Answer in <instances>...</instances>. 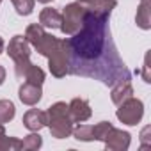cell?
<instances>
[{
  "label": "cell",
  "instance_id": "cell-17",
  "mask_svg": "<svg viewBox=\"0 0 151 151\" xmlns=\"http://www.w3.org/2000/svg\"><path fill=\"white\" fill-rule=\"evenodd\" d=\"M16 116V107L11 100H0V123L6 124Z\"/></svg>",
  "mask_w": 151,
  "mask_h": 151
},
{
  "label": "cell",
  "instance_id": "cell-9",
  "mask_svg": "<svg viewBox=\"0 0 151 151\" xmlns=\"http://www.w3.org/2000/svg\"><path fill=\"white\" fill-rule=\"evenodd\" d=\"M18 98L22 103L29 105V107H34L39 103V100L43 98V89L41 86H36V84H30V82H23L20 86V91H18Z\"/></svg>",
  "mask_w": 151,
  "mask_h": 151
},
{
  "label": "cell",
  "instance_id": "cell-28",
  "mask_svg": "<svg viewBox=\"0 0 151 151\" xmlns=\"http://www.w3.org/2000/svg\"><path fill=\"white\" fill-rule=\"evenodd\" d=\"M2 52H4V39L0 37V53H2Z\"/></svg>",
  "mask_w": 151,
  "mask_h": 151
},
{
  "label": "cell",
  "instance_id": "cell-27",
  "mask_svg": "<svg viewBox=\"0 0 151 151\" xmlns=\"http://www.w3.org/2000/svg\"><path fill=\"white\" fill-rule=\"evenodd\" d=\"M80 4H84V6H91V4H94L96 0H78Z\"/></svg>",
  "mask_w": 151,
  "mask_h": 151
},
{
  "label": "cell",
  "instance_id": "cell-18",
  "mask_svg": "<svg viewBox=\"0 0 151 151\" xmlns=\"http://www.w3.org/2000/svg\"><path fill=\"white\" fill-rule=\"evenodd\" d=\"M43 146V137L37 132L29 133L23 140H22V151H37Z\"/></svg>",
  "mask_w": 151,
  "mask_h": 151
},
{
  "label": "cell",
  "instance_id": "cell-14",
  "mask_svg": "<svg viewBox=\"0 0 151 151\" xmlns=\"http://www.w3.org/2000/svg\"><path fill=\"white\" fill-rule=\"evenodd\" d=\"M57 43H59V39H57L55 36H52V34L45 32V36L41 37V41H39L34 48H36V52H37L39 55H43V57H50V53L55 50Z\"/></svg>",
  "mask_w": 151,
  "mask_h": 151
},
{
  "label": "cell",
  "instance_id": "cell-20",
  "mask_svg": "<svg viewBox=\"0 0 151 151\" xmlns=\"http://www.w3.org/2000/svg\"><path fill=\"white\" fill-rule=\"evenodd\" d=\"M11 2H13L16 13H18L20 16H29V14H32V11H34L36 0H11Z\"/></svg>",
  "mask_w": 151,
  "mask_h": 151
},
{
  "label": "cell",
  "instance_id": "cell-16",
  "mask_svg": "<svg viewBox=\"0 0 151 151\" xmlns=\"http://www.w3.org/2000/svg\"><path fill=\"white\" fill-rule=\"evenodd\" d=\"M25 39L29 41V45L30 46H36L39 41H41V37L45 36V29H43V25H39V23H30L27 29H25Z\"/></svg>",
  "mask_w": 151,
  "mask_h": 151
},
{
  "label": "cell",
  "instance_id": "cell-25",
  "mask_svg": "<svg viewBox=\"0 0 151 151\" xmlns=\"http://www.w3.org/2000/svg\"><path fill=\"white\" fill-rule=\"evenodd\" d=\"M6 75H7V73H6V68H4V66H0V86L6 82Z\"/></svg>",
  "mask_w": 151,
  "mask_h": 151
},
{
  "label": "cell",
  "instance_id": "cell-15",
  "mask_svg": "<svg viewBox=\"0 0 151 151\" xmlns=\"http://www.w3.org/2000/svg\"><path fill=\"white\" fill-rule=\"evenodd\" d=\"M71 135H73L75 139H77V140H82V142H91V140H94L93 124H82V123H78V126H73Z\"/></svg>",
  "mask_w": 151,
  "mask_h": 151
},
{
  "label": "cell",
  "instance_id": "cell-1",
  "mask_svg": "<svg viewBox=\"0 0 151 151\" xmlns=\"http://www.w3.org/2000/svg\"><path fill=\"white\" fill-rule=\"evenodd\" d=\"M109 18L96 16L86 11L82 27L68 39L69 45V62L71 59L77 62H94L105 55L109 45V30H107Z\"/></svg>",
  "mask_w": 151,
  "mask_h": 151
},
{
  "label": "cell",
  "instance_id": "cell-21",
  "mask_svg": "<svg viewBox=\"0 0 151 151\" xmlns=\"http://www.w3.org/2000/svg\"><path fill=\"white\" fill-rule=\"evenodd\" d=\"M22 149V140L16 137H4L0 140V151H20Z\"/></svg>",
  "mask_w": 151,
  "mask_h": 151
},
{
  "label": "cell",
  "instance_id": "cell-6",
  "mask_svg": "<svg viewBox=\"0 0 151 151\" xmlns=\"http://www.w3.org/2000/svg\"><path fill=\"white\" fill-rule=\"evenodd\" d=\"M130 140H132V135L121 128H114L107 133L105 137V147L109 151H126L130 147Z\"/></svg>",
  "mask_w": 151,
  "mask_h": 151
},
{
  "label": "cell",
  "instance_id": "cell-11",
  "mask_svg": "<svg viewBox=\"0 0 151 151\" xmlns=\"http://www.w3.org/2000/svg\"><path fill=\"white\" fill-rule=\"evenodd\" d=\"M132 96H133V86H132L130 78H123V80H119L112 86V93H110L112 103L121 105L123 101H126Z\"/></svg>",
  "mask_w": 151,
  "mask_h": 151
},
{
  "label": "cell",
  "instance_id": "cell-2",
  "mask_svg": "<svg viewBox=\"0 0 151 151\" xmlns=\"http://www.w3.org/2000/svg\"><path fill=\"white\" fill-rule=\"evenodd\" d=\"M73 121L68 112V103L57 101L48 107L46 110V126L50 128L52 137L55 139H66L73 132Z\"/></svg>",
  "mask_w": 151,
  "mask_h": 151
},
{
  "label": "cell",
  "instance_id": "cell-10",
  "mask_svg": "<svg viewBox=\"0 0 151 151\" xmlns=\"http://www.w3.org/2000/svg\"><path fill=\"white\" fill-rule=\"evenodd\" d=\"M23 126L30 132H39L46 126V112L39 110V109H30L23 114V119H22Z\"/></svg>",
  "mask_w": 151,
  "mask_h": 151
},
{
  "label": "cell",
  "instance_id": "cell-23",
  "mask_svg": "<svg viewBox=\"0 0 151 151\" xmlns=\"http://www.w3.org/2000/svg\"><path fill=\"white\" fill-rule=\"evenodd\" d=\"M30 59H25V60H20V62H14V75H16V78L23 80L25 78V73L27 69L30 68Z\"/></svg>",
  "mask_w": 151,
  "mask_h": 151
},
{
  "label": "cell",
  "instance_id": "cell-19",
  "mask_svg": "<svg viewBox=\"0 0 151 151\" xmlns=\"http://www.w3.org/2000/svg\"><path fill=\"white\" fill-rule=\"evenodd\" d=\"M25 82L36 84V86H43V82H45V71H43L39 66L30 64V68H29L27 73H25Z\"/></svg>",
  "mask_w": 151,
  "mask_h": 151
},
{
  "label": "cell",
  "instance_id": "cell-7",
  "mask_svg": "<svg viewBox=\"0 0 151 151\" xmlns=\"http://www.w3.org/2000/svg\"><path fill=\"white\" fill-rule=\"evenodd\" d=\"M7 55H9L14 62L30 59V45H29V41L25 39V36H22V34L13 36V39H11L9 45H7Z\"/></svg>",
  "mask_w": 151,
  "mask_h": 151
},
{
  "label": "cell",
  "instance_id": "cell-4",
  "mask_svg": "<svg viewBox=\"0 0 151 151\" xmlns=\"http://www.w3.org/2000/svg\"><path fill=\"white\" fill-rule=\"evenodd\" d=\"M48 68L55 78H64L69 73V45L68 39H59L55 50L48 57Z\"/></svg>",
  "mask_w": 151,
  "mask_h": 151
},
{
  "label": "cell",
  "instance_id": "cell-5",
  "mask_svg": "<svg viewBox=\"0 0 151 151\" xmlns=\"http://www.w3.org/2000/svg\"><path fill=\"white\" fill-rule=\"evenodd\" d=\"M117 112H116V117L123 123V124H128V126H135L140 123L142 116H144V103L139 100V98H128L126 101H123L121 105H117Z\"/></svg>",
  "mask_w": 151,
  "mask_h": 151
},
{
  "label": "cell",
  "instance_id": "cell-26",
  "mask_svg": "<svg viewBox=\"0 0 151 151\" xmlns=\"http://www.w3.org/2000/svg\"><path fill=\"white\" fill-rule=\"evenodd\" d=\"M6 137V128H4V124L2 123H0V140H2Z\"/></svg>",
  "mask_w": 151,
  "mask_h": 151
},
{
  "label": "cell",
  "instance_id": "cell-30",
  "mask_svg": "<svg viewBox=\"0 0 151 151\" xmlns=\"http://www.w3.org/2000/svg\"><path fill=\"white\" fill-rule=\"evenodd\" d=\"M0 2H2V0H0Z\"/></svg>",
  "mask_w": 151,
  "mask_h": 151
},
{
  "label": "cell",
  "instance_id": "cell-12",
  "mask_svg": "<svg viewBox=\"0 0 151 151\" xmlns=\"http://www.w3.org/2000/svg\"><path fill=\"white\" fill-rule=\"evenodd\" d=\"M60 13L57 9H52V7H45L41 13H39V25L46 27V29H59L60 27Z\"/></svg>",
  "mask_w": 151,
  "mask_h": 151
},
{
  "label": "cell",
  "instance_id": "cell-22",
  "mask_svg": "<svg viewBox=\"0 0 151 151\" xmlns=\"http://www.w3.org/2000/svg\"><path fill=\"white\" fill-rule=\"evenodd\" d=\"M110 130H112V123H109V121H101V123L94 124V126H93L94 140H105V137H107V133H109Z\"/></svg>",
  "mask_w": 151,
  "mask_h": 151
},
{
  "label": "cell",
  "instance_id": "cell-3",
  "mask_svg": "<svg viewBox=\"0 0 151 151\" xmlns=\"http://www.w3.org/2000/svg\"><path fill=\"white\" fill-rule=\"evenodd\" d=\"M86 11H87V6H84L80 2H71V4H68L64 7V11L60 13L62 20H60V27L59 29L66 36H73L75 32L82 27Z\"/></svg>",
  "mask_w": 151,
  "mask_h": 151
},
{
  "label": "cell",
  "instance_id": "cell-24",
  "mask_svg": "<svg viewBox=\"0 0 151 151\" xmlns=\"http://www.w3.org/2000/svg\"><path fill=\"white\" fill-rule=\"evenodd\" d=\"M147 69H149V53H146V59H144V73H142V78H144V82H151V77H149V73H147Z\"/></svg>",
  "mask_w": 151,
  "mask_h": 151
},
{
  "label": "cell",
  "instance_id": "cell-8",
  "mask_svg": "<svg viewBox=\"0 0 151 151\" xmlns=\"http://www.w3.org/2000/svg\"><path fill=\"white\" fill-rule=\"evenodd\" d=\"M68 112H69V117H71L73 123H84L93 114L89 101L84 100V98H73L68 103Z\"/></svg>",
  "mask_w": 151,
  "mask_h": 151
},
{
  "label": "cell",
  "instance_id": "cell-13",
  "mask_svg": "<svg viewBox=\"0 0 151 151\" xmlns=\"http://www.w3.org/2000/svg\"><path fill=\"white\" fill-rule=\"evenodd\" d=\"M135 23H137V27H140L142 30H149V29H151L149 0H140V4H139V7H137V14H135Z\"/></svg>",
  "mask_w": 151,
  "mask_h": 151
},
{
  "label": "cell",
  "instance_id": "cell-29",
  "mask_svg": "<svg viewBox=\"0 0 151 151\" xmlns=\"http://www.w3.org/2000/svg\"><path fill=\"white\" fill-rule=\"evenodd\" d=\"M39 4H48V2H52V0H37Z\"/></svg>",
  "mask_w": 151,
  "mask_h": 151
}]
</instances>
